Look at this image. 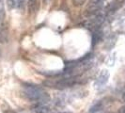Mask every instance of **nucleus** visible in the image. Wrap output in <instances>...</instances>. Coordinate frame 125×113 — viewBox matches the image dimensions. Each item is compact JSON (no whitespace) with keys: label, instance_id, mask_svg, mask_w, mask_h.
Instances as JSON below:
<instances>
[{"label":"nucleus","instance_id":"nucleus-1","mask_svg":"<svg viewBox=\"0 0 125 113\" xmlns=\"http://www.w3.org/2000/svg\"><path fill=\"white\" fill-rule=\"evenodd\" d=\"M23 92L25 97L30 101L38 104H46L50 100L48 93L40 86L33 84H25L23 88Z\"/></svg>","mask_w":125,"mask_h":113},{"label":"nucleus","instance_id":"nucleus-7","mask_svg":"<svg viewBox=\"0 0 125 113\" xmlns=\"http://www.w3.org/2000/svg\"><path fill=\"white\" fill-rule=\"evenodd\" d=\"M37 3L38 0H28V8L31 10L32 11H35Z\"/></svg>","mask_w":125,"mask_h":113},{"label":"nucleus","instance_id":"nucleus-2","mask_svg":"<svg viewBox=\"0 0 125 113\" xmlns=\"http://www.w3.org/2000/svg\"><path fill=\"white\" fill-rule=\"evenodd\" d=\"M108 78H109V73L106 70H103L100 73L99 76L97 77L96 81H95V87L96 88H102L104 87L108 81Z\"/></svg>","mask_w":125,"mask_h":113},{"label":"nucleus","instance_id":"nucleus-3","mask_svg":"<svg viewBox=\"0 0 125 113\" xmlns=\"http://www.w3.org/2000/svg\"><path fill=\"white\" fill-rule=\"evenodd\" d=\"M25 0H7L8 6L10 9H20L24 6Z\"/></svg>","mask_w":125,"mask_h":113},{"label":"nucleus","instance_id":"nucleus-4","mask_svg":"<svg viewBox=\"0 0 125 113\" xmlns=\"http://www.w3.org/2000/svg\"><path fill=\"white\" fill-rule=\"evenodd\" d=\"M104 112V104L103 102L99 101L89 108L88 113H103Z\"/></svg>","mask_w":125,"mask_h":113},{"label":"nucleus","instance_id":"nucleus-5","mask_svg":"<svg viewBox=\"0 0 125 113\" xmlns=\"http://www.w3.org/2000/svg\"><path fill=\"white\" fill-rule=\"evenodd\" d=\"M34 110L36 113H51L49 107H47L44 104H38L34 107Z\"/></svg>","mask_w":125,"mask_h":113},{"label":"nucleus","instance_id":"nucleus-6","mask_svg":"<svg viewBox=\"0 0 125 113\" xmlns=\"http://www.w3.org/2000/svg\"><path fill=\"white\" fill-rule=\"evenodd\" d=\"M104 1V0H92L91 1V4H90V9L93 10V11H96L98 8H100L102 3Z\"/></svg>","mask_w":125,"mask_h":113}]
</instances>
